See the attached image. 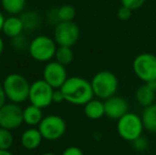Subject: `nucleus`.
Returning a JSON list of instances; mask_svg holds the SVG:
<instances>
[{
	"mask_svg": "<svg viewBox=\"0 0 156 155\" xmlns=\"http://www.w3.org/2000/svg\"><path fill=\"white\" fill-rule=\"evenodd\" d=\"M65 101L74 105H85L94 97L91 83L82 77H70L61 87Z\"/></svg>",
	"mask_w": 156,
	"mask_h": 155,
	"instance_id": "nucleus-1",
	"label": "nucleus"
},
{
	"mask_svg": "<svg viewBox=\"0 0 156 155\" xmlns=\"http://www.w3.org/2000/svg\"><path fill=\"white\" fill-rule=\"evenodd\" d=\"M6 98L13 103H23L29 99L31 84L23 75L11 73L6 76L2 83Z\"/></svg>",
	"mask_w": 156,
	"mask_h": 155,
	"instance_id": "nucleus-2",
	"label": "nucleus"
},
{
	"mask_svg": "<svg viewBox=\"0 0 156 155\" xmlns=\"http://www.w3.org/2000/svg\"><path fill=\"white\" fill-rule=\"evenodd\" d=\"M94 95L101 100H106L116 95L118 90V79L112 71L102 70L94 76L90 81Z\"/></svg>",
	"mask_w": 156,
	"mask_h": 155,
	"instance_id": "nucleus-3",
	"label": "nucleus"
},
{
	"mask_svg": "<svg viewBox=\"0 0 156 155\" xmlns=\"http://www.w3.org/2000/svg\"><path fill=\"white\" fill-rule=\"evenodd\" d=\"M58 45L53 38L46 35H39L30 41L29 53L37 62H49L55 55Z\"/></svg>",
	"mask_w": 156,
	"mask_h": 155,
	"instance_id": "nucleus-4",
	"label": "nucleus"
},
{
	"mask_svg": "<svg viewBox=\"0 0 156 155\" xmlns=\"http://www.w3.org/2000/svg\"><path fill=\"white\" fill-rule=\"evenodd\" d=\"M144 129V126L141 117L134 113H127L117 122V132L119 136L131 143L141 136Z\"/></svg>",
	"mask_w": 156,
	"mask_h": 155,
	"instance_id": "nucleus-5",
	"label": "nucleus"
},
{
	"mask_svg": "<svg viewBox=\"0 0 156 155\" xmlns=\"http://www.w3.org/2000/svg\"><path fill=\"white\" fill-rule=\"evenodd\" d=\"M133 70L142 82L156 81V55L152 53H140L134 58Z\"/></svg>",
	"mask_w": 156,
	"mask_h": 155,
	"instance_id": "nucleus-6",
	"label": "nucleus"
},
{
	"mask_svg": "<svg viewBox=\"0 0 156 155\" xmlns=\"http://www.w3.org/2000/svg\"><path fill=\"white\" fill-rule=\"evenodd\" d=\"M80 37V29L74 21H60L56 23L53 32V39L61 47L74 46Z\"/></svg>",
	"mask_w": 156,
	"mask_h": 155,
	"instance_id": "nucleus-7",
	"label": "nucleus"
},
{
	"mask_svg": "<svg viewBox=\"0 0 156 155\" xmlns=\"http://www.w3.org/2000/svg\"><path fill=\"white\" fill-rule=\"evenodd\" d=\"M46 140L54 141L63 137L66 132V122L61 116L49 115L43 118L37 128Z\"/></svg>",
	"mask_w": 156,
	"mask_h": 155,
	"instance_id": "nucleus-8",
	"label": "nucleus"
},
{
	"mask_svg": "<svg viewBox=\"0 0 156 155\" xmlns=\"http://www.w3.org/2000/svg\"><path fill=\"white\" fill-rule=\"evenodd\" d=\"M54 88L49 85L45 80H37L33 82L30 87L29 100L31 104L37 106L39 108H46L53 103L52 97H53Z\"/></svg>",
	"mask_w": 156,
	"mask_h": 155,
	"instance_id": "nucleus-9",
	"label": "nucleus"
},
{
	"mask_svg": "<svg viewBox=\"0 0 156 155\" xmlns=\"http://www.w3.org/2000/svg\"><path fill=\"white\" fill-rule=\"evenodd\" d=\"M23 122V110L17 103H5L0 108V128L16 130Z\"/></svg>",
	"mask_w": 156,
	"mask_h": 155,
	"instance_id": "nucleus-10",
	"label": "nucleus"
},
{
	"mask_svg": "<svg viewBox=\"0 0 156 155\" xmlns=\"http://www.w3.org/2000/svg\"><path fill=\"white\" fill-rule=\"evenodd\" d=\"M43 78L54 89H60L68 79L65 66L56 61L48 62L43 71Z\"/></svg>",
	"mask_w": 156,
	"mask_h": 155,
	"instance_id": "nucleus-11",
	"label": "nucleus"
},
{
	"mask_svg": "<svg viewBox=\"0 0 156 155\" xmlns=\"http://www.w3.org/2000/svg\"><path fill=\"white\" fill-rule=\"evenodd\" d=\"M104 110L105 116L111 119L119 120L120 118L129 113V104L124 98L115 95L104 100Z\"/></svg>",
	"mask_w": 156,
	"mask_h": 155,
	"instance_id": "nucleus-12",
	"label": "nucleus"
},
{
	"mask_svg": "<svg viewBox=\"0 0 156 155\" xmlns=\"http://www.w3.org/2000/svg\"><path fill=\"white\" fill-rule=\"evenodd\" d=\"M43 136L38 129H28L21 134L20 143L25 149L27 150H35L41 146L43 141Z\"/></svg>",
	"mask_w": 156,
	"mask_h": 155,
	"instance_id": "nucleus-13",
	"label": "nucleus"
},
{
	"mask_svg": "<svg viewBox=\"0 0 156 155\" xmlns=\"http://www.w3.org/2000/svg\"><path fill=\"white\" fill-rule=\"evenodd\" d=\"M23 30H25V27H23V20L20 17H17L15 15L5 18L3 28H2V32L4 33V35H6L10 38H14L23 34Z\"/></svg>",
	"mask_w": 156,
	"mask_h": 155,
	"instance_id": "nucleus-14",
	"label": "nucleus"
},
{
	"mask_svg": "<svg viewBox=\"0 0 156 155\" xmlns=\"http://www.w3.org/2000/svg\"><path fill=\"white\" fill-rule=\"evenodd\" d=\"M155 97L156 91L151 88L147 83L139 86V88L136 90V100L140 105L144 106V107L152 105L155 101Z\"/></svg>",
	"mask_w": 156,
	"mask_h": 155,
	"instance_id": "nucleus-15",
	"label": "nucleus"
},
{
	"mask_svg": "<svg viewBox=\"0 0 156 155\" xmlns=\"http://www.w3.org/2000/svg\"><path fill=\"white\" fill-rule=\"evenodd\" d=\"M84 113L89 119H100L105 115L104 102L99 99H91L84 105Z\"/></svg>",
	"mask_w": 156,
	"mask_h": 155,
	"instance_id": "nucleus-16",
	"label": "nucleus"
},
{
	"mask_svg": "<svg viewBox=\"0 0 156 155\" xmlns=\"http://www.w3.org/2000/svg\"><path fill=\"white\" fill-rule=\"evenodd\" d=\"M43 112L41 108L30 104L23 110V122L30 126L38 125L43 120Z\"/></svg>",
	"mask_w": 156,
	"mask_h": 155,
	"instance_id": "nucleus-17",
	"label": "nucleus"
},
{
	"mask_svg": "<svg viewBox=\"0 0 156 155\" xmlns=\"http://www.w3.org/2000/svg\"><path fill=\"white\" fill-rule=\"evenodd\" d=\"M141 119L147 131L151 133H156V103L144 107Z\"/></svg>",
	"mask_w": 156,
	"mask_h": 155,
	"instance_id": "nucleus-18",
	"label": "nucleus"
},
{
	"mask_svg": "<svg viewBox=\"0 0 156 155\" xmlns=\"http://www.w3.org/2000/svg\"><path fill=\"white\" fill-rule=\"evenodd\" d=\"M1 6L9 14L17 15L23 13L26 6V0H1Z\"/></svg>",
	"mask_w": 156,
	"mask_h": 155,
	"instance_id": "nucleus-19",
	"label": "nucleus"
},
{
	"mask_svg": "<svg viewBox=\"0 0 156 155\" xmlns=\"http://www.w3.org/2000/svg\"><path fill=\"white\" fill-rule=\"evenodd\" d=\"M54 58L58 63L67 66L73 61V51L70 47H61L58 46Z\"/></svg>",
	"mask_w": 156,
	"mask_h": 155,
	"instance_id": "nucleus-20",
	"label": "nucleus"
},
{
	"mask_svg": "<svg viewBox=\"0 0 156 155\" xmlns=\"http://www.w3.org/2000/svg\"><path fill=\"white\" fill-rule=\"evenodd\" d=\"M19 17L23 20L25 30H35L41 23V18L35 12H26Z\"/></svg>",
	"mask_w": 156,
	"mask_h": 155,
	"instance_id": "nucleus-21",
	"label": "nucleus"
},
{
	"mask_svg": "<svg viewBox=\"0 0 156 155\" xmlns=\"http://www.w3.org/2000/svg\"><path fill=\"white\" fill-rule=\"evenodd\" d=\"M58 23L60 21H73L76 17V9L70 4H64L56 10Z\"/></svg>",
	"mask_w": 156,
	"mask_h": 155,
	"instance_id": "nucleus-22",
	"label": "nucleus"
},
{
	"mask_svg": "<svg viewBox=\"0 0 156 155\" xmlns=\"http://www.w3.org/2000/svg\"><path fill=\"white\" fill-rule=\"evenodd\" d=\"M14 143L12 131L0 128V150H10Z\"/></svg>",
	"mask_w": 156,
	"mask_h": 155,
	"instance_id": "nucleus-23",
	"label": "nucleus"
},
{
	"mask_svg": "<svg viewBox=\"0 0 156 155\" xmlns=\"http://www.w3.org/2000/svg\"><path fill=\"white\" fill-rule=\"evenodd\" d=\"M12 46L17 51H23V50H28L29 51L30 43L23 34H20V35L16 36V37L12 38Z\"/></svg>",
	"mask_w": 156,
	"mask_h": 155,
	"instance_id": "nucleus-24",
	"label": "nucleus"
},
{
	"mask_svg": "<svg viewBox=\"0 0 156 155\" xmlns=\"http://www.w3.org/2000/svg\"><path fill=\"white\" fill-rule=\"evenodd\" d=\"M146 0H121V5L129 9L131 11L138 10L144 4Z\"/></svg>",
	"mask_w": 156,
	"mask_h": 155,
	"instance_id": "nucleus-25",
	"label": "nucleus"
},
{
	"mask_svg": "<svg viewBox=\"0 0 156 155\" xmlns=\"http://www.w3.org/2000/svg\"><path fill=\"white\" fill-rule=\"evenodd\" d=\"M132 12H133V11H131L129 9H127V8H125V6L121 5L117 11L118 19H120L121 21L129 20V19L131 18V16H132Z\"/></svg>",
	"mask_w": 156,
	"mask_h": 155,
	"instance_id": "nucleus-26",
	"label": "nucleus"
},
{
	"mask_svg": "<svg viewBox=\"0 0 156 155\" xmlns=\"http://www.w3.org/2000/svg\"><path fill=\"white\" fill-rule=\"evenodd\" d=\"M133 147L138 151H144L148 148V141L144 138L142 136H140L139 138H137L136 140L133 141Z\"/></svg>",
	"mask_w": 156,
	"mask_h": 155,
	"instance_id": "nucleus-27",
	"label": "nucleus"
},
{
	"mask_svg": "<svg viewBox=\"0 0 156 155\" xmlns=\"http://www.w3.org/2000/svg\"><path fill=\"white\" fill-rule=\"evenodd\" d=\"M62 155H84L83 151L80 148L76 147V146H70V147L66 148L63 151Z\"/></svg>",
	"mask_w": 156,
	"mask_h": 155,
	"instance_id": "nucleus-28",
	"label": "nucleus"
},
{
	"mask_svg": "<svg viewBox=\"0 0 156 155\" xmlns=\"http://www.w3.org/2000/svg\"><path fill=\"white\" fill-rule=\"evenodd\" d=\"M52 101H53L54 103H62L63 101H65V98H64V95L61 89H54Z\"/></svg>",
	"mask_w": 156,
	"mask_h": 155,
	"instance_id": "nucleus-29",
	"label": "nucleus"
},
{
	"mask_svg": "<svg viewBox=\"0 0 156 155\" xmlns=\"http://www.w3.org/2000/svg\"><path fill=\"white\" fill-rule=\"evenodd\" d=\"M6 99H8V98H6L5 91H4V89H3V86H2V84H0V108H1L2 106L6 103Z\"/></svg>",
	"mask_w": 156,
	"mask_h": 155,
	"instance_id": "nucleus-30",
	"label": "nucleus"
},
{
	"mask_svg": "<svg viewBox=\"0 0 156 155\" xmlns=\"http://www.w3.org/2000/svg\"><path fill=\"white\" fill-rule=\"evenodd\" d=\"M4 20H5V17H4L3 14L0 12V32H2V28H3Z\"/></svg>",
	"mask_w": 156,
	"mask_h": 155,
	"instance_id": "nucleus-31",
	"label": "nucleus"
},
{
	"mask_svg": "<svg viewBox=\"0 0 156 155\" xmlns=\"http://www.w3.org/2000/svg\"><path fill=\"white\" fill-rule=\"evenodd\" d=\"M3 50H4V43H3V39H2L1 36H0V55L2 54Z\"/></svg>",
	"mask_w": 156,
	"mask_h": 155,
	"instance_id": "nucleus-32",
	"label": "nucleus"
},
{
	"mask_svg": "<svg viewBox=\"0 0 156 155\" xmlns=\"http://www.w3.org/2000/svg\"><path fill=\"white\" fill-rule=\"evenodd\" d=\"M0 155H13L10 150H0Z\"/></svg>",
	"mask_w": 156,
	"mask_h": 155,
	"instance_id": "nucleus-33",
	"label": "nucleus"
},
{
	"mask_svg": "<svg viewBox=\"0 0 156 155\" xmlns=\"http://www.w3.org/2000/svg\"><path fill=\"white\" fill-rule=\"evenodd\" d=\"M41 155H56V154L51 153V152H47V153H44V154H41Z\"/></svg>",
	"mask_w": 156,
	"mask_h": 155,
	"instance_id": "nucleus-34",
	"label": "nucleus"
}]
</instances>
